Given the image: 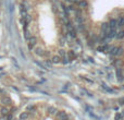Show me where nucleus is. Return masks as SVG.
<instances>
[{
	"instance_id": "obj_1",
	"label": "nucleus",
	"mask_w": 124,
	"mask_h": 120,
	"mask_svg": "<svg viewBox=\"0 0 124 120\" xmlns=\"http://www.w3.org/2000/svg\"><path fill=\"white\" fill-rule=\"evenodd\" d=\"M13 120H75L63 108L48 103H35L26 106Z\"/></svg>"
},
{
	"instance_id": "obj_2",
	"label": "nucleus",
	"mask_w": 124,
	"mask_h": 120,
	"mask_svg": "<svg viewBox=\"0 0 124 120\" xmlns=\"http://www.w3.org/2000/svg\"><path fill=\"white\" fill-rule=\"evenodd\" d=\"M113 120H124V108L120 109L118 112H116Z\"/></svg>"
}]
</instances>
